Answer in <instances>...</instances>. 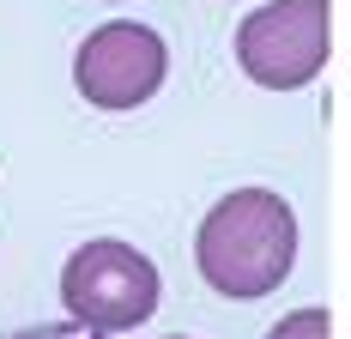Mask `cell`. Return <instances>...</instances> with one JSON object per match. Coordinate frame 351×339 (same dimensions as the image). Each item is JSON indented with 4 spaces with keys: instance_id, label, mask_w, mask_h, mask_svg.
<instances>
[{
    "instance_id": "cell-1",
    "label": "cell",
    "mask_w": 351,
    "mask_h": 339,
    "mask_svg": "<svg viewBox=\"0 0 351 339\" xmlns=\"http://www.w3.org/2000/svg\"><path fill=\"white\" fill-rule=\"evenodd\" d=\"M194 261L218 297L254 303L267 291H279L297 261V212L273 194V188H237L206 212L200 237H194Z\"/></svg>"
},
{
    "instance_id": "cell-2",
    "label": "cell",
    "mask_w": 351,
    "mask_h": 339,
    "mask_svg": "<svg viewBox=\"0 0 351 339\" xmlns=\"http://www.w3.org/2000/svg\"><path fill=\"white\" fill-rule=\"evenodd\" d=\"M61 303L91 334L140 327L158 309V267L145 261L134 242L97 237V242H85V248H73L67 272H61Z\"/></svg>"
},
{
    "instance_id": "cell-3",
    "label": "cell",
    "mask_w": 351,
    "mask_h": 339,
    "mask_svg": "<svg viewBox=\"0 0 351 339\" xmlns=\"http://www.w3.org/2000/svg\"><path fill=\"white\" fill-rule=\"evenodd\" d=\"M333 55V6L327 0H273L237 25V61L267 91L309 85Z\"/></svg>"
},
{
    "instance_id": "cell-4",
    "label": "cell",
    "mask_w": 351,
    "mask_h": 339,
    "mask_svg": "<svg viewBox=\"0 0 351 339\" xmlns=\"http://www.w3.org/2000/svg\"><path fill=\"white\" fill-rule=\"evenodd\" d=\"M164 73H170L164 36L152 25H128V19L97 25L79 43V55H73V85L97 109H134V103H145L164 85Z\"/></svg>"
},
{
    "instance_id": "cell-5",
    "label": "cell",
    "mask_w": 351,
    "mask_h": 339,
    "mask_svg": "<svg viewBox=\"0 0 351 339\" xmlns=\"http://www.w3.org/2000/svg\"><path fill=\"white\" fill-rule=\"evenodd\" d=\"M267 339H333V315L327 309H291Z\"/></svg>"
},
{
    "instance_id": "cell-6",
    "label": "cell",
    "mask_w": 351,
    "mask_h": 339,
    "mask_svg": "<svg viewBox=\"0 0 351 339\" xmlns=\"http://www.w3.org/2000/svg\"><path fill=\"white\" fill-rule=\"evenodd\" d=\"M6 339H109V334H91L79 321H55V327H25V334H6Z\"/></svg>"
}]
</instances>
